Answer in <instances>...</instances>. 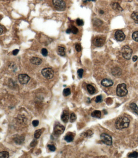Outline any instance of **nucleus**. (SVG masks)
Masks as SVG:
<instances>
[{
    "mask_svg": "<svg viewBox=\"0 0 138 158\" xmlns=\"http://www.w3.org/2000/svg\"><path fill=\"white\" fill-rule=\"evenodd\" d=\"M105 41V39L103 38L97 37L94 39L93 41V43L94 45L96 46L101 47L104 44Z\"/></svg>",
    "mask_w": 138,
    "mask_h": 158,
    "instance_id": "obj_9",
    "label": "nucleus"
},
{
    "mask_svg": "<svg viewBox=\"0 0 138 158\" xmlns=\"http://www.w3.org/2000/svg\"><path fill=\"white\" fill-rule=\"evenodd\" d=\"M91 116L93 118H100L101 117V112L98 110H95L92 113Z\"/></svg>",
    "mask_w": 138,
    "mask_h": 158,
    "instance_id": "obj_20",
    "label": "nucleus"
},
{
    "mask_svg": "<svg viewBox=\"0 0 138 158\" xmlns=\"http://www.w3.org/2000/svg\"><path fill=\"white\" fill-rule=\"evenodd\" d=\"M18 121H20V123H21L22 124H26L27 122V119L26 117L24 116V115H19L18 116Z\"/></svg>",
    "mask_w": 138,
    "mask_h": 158,
    "instance_id": "obj_23",
    "label": "nucleus"
},
{
    "mask_svg": "<svg viewBox=\"0 0 138 158\" xmlns=\"http://www.w3.org/2000/svg\"><path fill=\"white\" fill-rule=\"evenodd\" d=\"M138 59V57L135 55V56H134L133 57H132V60H133V62H136Z\"/></svg>",
    "mask_w": 138,
    "mask_h": 158,
    "instance_id": "obj_40",
    "label": "nucleus"
},
{
    "mask_svg": "<svg viewBox=\"0 0 138 158\" xmlns=\"http://www.w3.org/2000/svg\"><path fill=\"white\" fill-rule=\"evenodd\" d=\"M47 147L51 151L54 152L55 150H56V148L55 146V145H53V144H49L47 145Z\"/></svg>",
    "mask_w": 138,
    "mask_h": 158,
    "instance_id": "obj_33",
    "label": "nucleus"
},
{
    "mask_svg": "<svg viewBox=\"0 0 138 158\" xmlns=\"http://www.w3.org/2000/svg\"><path fill=\"white\" fill-rule=\"evenodd\" d=\"M18 78L20 83L22 85L27 84L30 80V77L27 75L23 74L19 75Z\"/></svg>",
    "mask_w": 138,
    "mask_h": 158,
    "instance_id": "obj_8",
    "label": "nucleus"
},
{
    "mask_svg": "<svg viewBox=\"0 0 138 158\" xmlns=\"http://www.w3.org/2000/svg\"><path fill=\"white\" fill-rule=\"evenodd\" d=\"M83 70L82 69H80L77 70V74L80 78H81L83 77Z\"/></svg>",
    "mask_w": 138,
    "mask_h": 158,
    "instance_id": "obj_32",
    "label": "nucleus"
},
{
    "mask_svg": "<svg viewBox=\"0 0 138 158\" xmlns=\"http://www.w3.org/2000/svg\"><path fill=\"white\" fill-rule=\"evenodd\" d=\"M77 119V116L74 113H72L70 115V122L73 123Z\"/></svg>",
    "mask_w": 138,
    "mask_h": 158,
    "instance_id": "obj_28",
    "label": "nucleus"
},
{
    "mask_svg": "<svg viewBox=\"0 0 138 158\" xmlns=\"http://www.w3.org/2000/svg\"><path fill=\"white\" fill-rule=\"evenodd\" d=\"M69 28L71 30V33H73V34H76L78 32V29L75 26H71Z\"/></svg>",
    "mask_w": 138,
    "mask_h": 158,
    "instance_id": "obj_29",
    "label": "nucleus"
},
{
    "mask_svg": "<svg viewBox=\"0 0 138 158\" xmlns=\"http://www.w3.org/2000/svg\"><path fill=\"white\" fill-rule=\"evenodd\" d=\"M30 62L32 63H33L35 65H40L41 64L42 61L40 58L36 57H33L30 59Z\"/></svg>",
    "mask_w": 138,
    "mask_h": 158,
    "instance_id": "obj_15",
    "label": "nucleus"
},
{
    "mask_svg": "<svg viewBox=\"0 0 138 158\" xmlns=\"http://www.w3.org/2000/svg\"><path fill=\"white\" fill-rule=\"evenodd\" d=\"M116 93L118 96L124 97L128 93L126 85L124 83L119 84L116 89Z\"/></svg>",
    "mask_w": 138,
    "mask_h": 158,
    "instance_id": "obj_2",
    "label": "nucleus"
},
{
    "mask_svg": "<svg viewBox=\"0 0 138 158\" xmlns=\"http://www.w3.org/2000/svg\"><path fill=\"white\" fill-rule=\"evenodd\" d=\"M0 34H2L3 31V29L2 26L1 25H0Z\"/></svg>",
    "mask_w": 138,
    "mask_h": 158,
    "instance_id": "obj_42",
    "label": "nucleus"
},
{
    "mask_svg": "<svg viewBox=\"0 0 138 158\" xmlns=\"http://www.w3.org/2000/svg\"><path fill=\"white\" fill-rule=\"evenodd\" d=\"M42 132L41 129L37 130L35 131L34 133V138L36 139H39L41 135Z\"/></svg>",
    "mask_w": 138,
    "mask_h": 158,
    "instance_id": "obj_24",
    "label": "nucleus"
},
{
    "mask_svg": "<svg viewBox=\"0 0 138 158\" xmlns=\"http://www.w3.org/2000/svg\"><path fill=\"white\" fill-rule=\"evenodd\" d=\"M57 53L61 56H64L65 55V48L63 47L59 46L58 48Z\"/></svg>",
    "mask_w": 138,
    "mask_h": 158,
    "instance_id": "obj_19",
    "label": "nucleus"
},
{
    "mask_svg": "<svg viewBox=\"0 0 138 158\" xmlns=\"http://www.w3.org/2000/svg\"><path fill=\"white\" fill-rule=\"evenodd\" d=\"M9 156V153L7 152L3 151L0 153V157L1 158H8Z\"/></svg>",
    "mask_w": 138,
    "mask_h": 158,
    "instance_id": "obj_25",
    "label": "nucleus"
},
{
    "mask_svg": "<svg viewBox=\"0 0 138 158\" xmlns=\"http://www.w3.org/2000/svg\"><path fill=\"white\" fill-rule=\"evenodd\" d=\"M132 38L134 41L138 42V31H136L133 33Z\"/></svg>",
    "mask_w": 138,
    "mask_h": 158,
    "instance_id": "obj_30",
    "label": "nucleus"
},
{
    "mask_svg": "<svg viewBox=\"0 0 138 158\" xmlns=\"http://www.w3.org/2000/svg\"><path fill=\"white\" fill-rule=\"evenodd\" d=\"M87 89L89 94L93 95L96 92V89L92 85L88 84L87 85Z\"/></svg>",
    "mask_w": 138,
    "mask_h": 158,
    "instance_id": "obj_18",
    "label": "nucleus"
},
{
    "mask_svg": "<svg viewBox=\"0 0 138 158\" xmlns=\"http://www.w3.org/2000/svg\"><path fill=\"white\" fill-rule=\"evenodd\" d=\"M128 158H137L138 157V153L136 151L133 152L128 155Z\"/></svg>",
    "mask_w": 138,
    "mask_h": 158,
    "instance_id": "obj_26",
    "label": "nucleus"
},
{
    "mask_svg": "<svg viewBox=\"0 0 138 158\" xmlns=\"http://www.w3.org/2000/svg\"><path fill=\"white\" fill-rule=\"evenodd\" d=\"M25 140V137L23 136H20L19 135H16V136L13 138V141L16 144L20 145L22 144Z\"/></svg>",
    "mask_w": 138,
    "mask_h": 158,
    "instance_id": "obj_13",
    "label": "nucleus"
},
{
    "mask_svg": "<svg viewBox=\"0 0 138 158\" xmlns=\"http://www.w3.org/2000/svg\"><path fill=\"white\" fill-rule=\"evenodd\" d=\"M71 94V91L70 89L68 88L64 89L63 92V94L64 96H67L68 95H70Z\"/></svg>",
    "mask_w": 138,
    "mask_h": 158,
    "instance_id": "obj_27",
    "label": "nucleus"
},
{
    "mask_svg": "<svg viewBox=\"0 0 138 158\" xmlns=\"http://www.w3.org/2000/svg\"><path fill=\"white\" fill-rule=\"evenodd\" d=\"M65 129V127L61 124H56L53 128V133L56 136H59L63 134Z\"/></svg>",
    "mask_w": 138,
    "mask_h": 158,
    "instance_id": "obj_7",
    "label": "nucleus"
},
{
    "mask_svg": "<svg viewBox=\"0 0 138 158\" xmlns=\"http://www.w3.org/2000/svg\"><path fill=\"white\" fill-rule=\"evenodd\" d=\"M130 122L129 119L126 117H120L117 118L115 121V126L119 130L127 128L129 126Z\"/></svg>",
    "mask_w": 138,
    "mask_h": 158,
    "instance_id": "obj_1",
    "label": "nucleus"
},
{
    "mask_svg": "<svg viewBox=\"0 0 138 158\" xmlns=\"http://www.w3.org/2000/svg\"><path fill=\"white\" fill-rule=\"evenodd\" d=\"M75 49L77 52H80L81 51V47L80 44H77L75 45Z\"/></svg>",
    "mask_w": 138,
    "mask_h": 158,
    "instance_id": "obj_37",
    "label": "nucleus"
},
{
    "mask_svg": "<svg viewBox=\"0 0 138 158\" xmlns=\"http://www.w3.org/2000/svg\"><path fill=\"white\" fill-rule=\"evenodd\" d=\"M115 38L117 40L121 42L124 40L126 36L122 31L118 30L115 33Z\"/></svg>",
    "mask_w": 138,
    "mask_h": 158,
    "instance_id": "obj_10",
    "label": "nucleus"
},
{
    "mask_svg": "<svg viewBox=\"0 0 138 158\" xmlns=\"http://www.w3.org/2000/svg\"><path fill=\"white\" fill-rule=\"evenodd\" d=\"M121 53L124 58L129 60L131 58L132 51L131 48L128 46H125L121 49Z\"/></svg>",
    "mask_w": 138,
    "mask_h": 158,
    "instance_id": "obj_3",
    "label": "nucleus"
},
{
    "mask_svg": "<svg viewBox=\"0 0 138 158\" xmlns=\"http://www.w3.org/2000/svg\"><path fill=\"white\" fill-rule=\"evenodd\" d=\"M76 23H77V25H78V26H83L84 24V22H83V21L82 20H81L80 19H77V20H76Z\"/></svg>",
    "mask_w": 138,
    "mask_h": 158,
    "instance_id": "obj_35",
    "label": "nucleus"
},
{
    "mask_svg": "<svg viewBox=\"0 0 138 158\" xmlns=\"http://www.w3.org/2000/svg\"><path fill=\"white\" fill-rule=\"evenodd\" d=\"M131 18L136 23L138 24V11L133 12L132 14Z\"/></svg>",
    "mask_w": 138,
    "mask_h": 158,
    "instance_id": "obj_22",
    "label": "nucleus"
},
{
    "mask_svg": "<svg viewBox=\"0 0 138 158\" xmlns=\"http://www.w3.org/2000/svg\"><path fill=\"white\" fill-rule=\"evenodd\" d=\"M37 140L34 139L30 144V146L31 147L35 146L37 144Z\"/></svg>",
    "mask_w": 138,
    "mask_h": 158,
    "instance_id": "obj_36",
    "label": "nucleus"
},
{
    "mask_svg": "<svg viewBox=\"0 0 138 158\" xmlns=\"http://www.w3.org/2000/svg\"><path fill=\"white\" fill-rule=\"evenodd\" d=\"M101 85L105 87L112 86L113 85V81L110 79L108 78H104L101 81Z\"/></svg>",
    "mask_w": 138,
    "mask_h": 158,
    "instance_id": "obj_11",
    "label": "nucleus"
},
{
    "mask_svg": "<svg viewBox=\"0 0 138 158\" xmlns=\"http://www.w3.org/2000/svg\"><path fill=\"white\" fill-rule=\"evenodd\" d=\"M41 74L45 78L50 79L53 77L54 71L52 68H44L42 70Z\"/></svg>",
    "mask_w": 138,
    "mask_h": 158,
    "instance_id": "obj_5",
    "label": "nucleus"
},
{
    "mask_svg": "<svg viewBox=\"0 0 138 158\" xmlns=\"http://www.w3.org/2000/svg\"><path fill=\"white\" fill-rule=\"evenodd\" d=\"M66 33L68 34H69L70 33H71V30L70 28H69V29H67V31H66Z\"/></svg>",
    "mask_w": 138,
    "mask_h": 158,
    "instance_id": "obj_41",
    "label": "nucleus"
},
{
    "mask_svg": "<svg viewBox=\"0 0 138 158\" xmlns=\"http://www.w3.org/2000/svg\"><path fill=\"white\" fill-rule=\"evenodd\" d=\"M74 139V135L72 133H67L64 137V140L67 142H71L73 141Z\"/></svg>",
    "mask_w": 138,
    "mask_h": 158,
    "instance_id": "obj_16",
    "label": "nucleus"
},
{
    "mask_svg": "<svg viewBox=\"0 0 138 158\" xmlns=\"http://www.w3.org/2000/svg\"><path fill=\"white\" fill-rule=\"evenodd\" d=\"M32 124L34 127H37L39 124V121L38 120H34L32 122Z\"/></svg>",
    "mask_w": 138,
    "mask_h": 158,
    "instance_id": "obj_38",
    "label": "nucleus"
},
{
    "mask_svg": "<svg viewBox=\"0 0 138 158\" xmlns=\"http://www.w3.org/2000/svg\"><path fill=\"white\" fill-rule=\"evenodd\" d=\"M111 7L114 10L117 11V12H120V11H122V8L120 7V6L119 5V4L117 3H113L111 5Z\"/></svg>",
    "mask_w": 138,
    "mask_h": 158,
    "instance_id": "obj_17",
    "label": "nucleus"
},
{
    "mask_svg": "<svg viewBox=\"0 0 138 158\" xmlns=\"http://www.w3.org/2000/svg\"><path fill=\"white\" fill-rule=\"evenodd\" d=\"M102 101H103V97H102V95H98L96 97V99H95V102H96L98 103V102H101Z\"/></svg>",
    "mask_w": 138,
    "mask_h": 158,
    "instance_id": "obj_31",
    "label": "nucleus"
},
{
    "mask_svg": "<svg viewBox=\"0 0 138 158\" xmlns=\"http://www.w3.org/2000/svg\"><path fill=\"white\" fill-rule=\"evenodd\" d=\"M41 53L42 55L44 56H47L48 54V51H47V49L45 48H43L41 50Z\"/></svg>",
    "mask_w": 138,
    "mask_h": 158,
    "instance_id": "obj_34",
    "label": "nucleus"
},
{
    "mask_svg": "<svg viewBox=\"0 0 138 158\" xmlns=\"http://www.w3.org/2000/svg\"><path fill=\"white\" fill-rule=\"evenodd\" d=\"M52 3L57 10L64 11L66 8V4L63 0H53Z\"/></svg>",
    "mask_w": 138,
    "mask_h": 158,
    "instance_id": "obj_4",
    "label": "nucleus"
},
{
    "mask_svg": "<svg viewBox=\"0 0 138 158\" xmlns=\"http://www.w3.org/2000/svg\"><path fill=\"white\" fill-rule=\"evenodd\" d=\"M19 52V50L18 49H15V50H13V51L12 54H13V55H16L18 54Z\"/></svg>",
    "mask_w": 138,
    "mask_h": 158,
    "instance_id": "obj_39",
    "label": "nucleus"
},
{
    "mask_svg": "<svg viewBox=\"0 0 138 158\" xmlns=\"http://www.w3.org/2000/svg\"><path fill=\"white\" fill-rule=\"evenodd\" d=\"M93 134H94V133L92 131L88 130H87V131L83 132L82 133H81L80 135L83 137L88 138L92 137V136Z\"/></svg>",
    "mask_w": 138,
    "mask_h": 158,
    "instance_id": "obj_14",
    "label": "nucleus"
},
{
    "mask_svg": "<svg viewBox=\"0 0 138 158\" xmlns=\"http://www.w3.org/2000/svg\"><path fill=\"white\" fill-rule=\"evenodd\" d=\"M101 141L104 144L107 145H111L112 144V139L111 136L106 134L103 133L100 135Z\"/></svg>",
    "mask_w": 138,
    "mask_h": 158,
    "instance_id": "obj_6",
    "label": "nucleus"
},
{
    "mask_svg": "<svg viewBox=\"0 0 138 158\" xmlns=\"http://www.w3.org/2000/svg\"><path fill=\"white\" fill-rule=\"evenodd\" d=\"M61 119L62 121L64 123H67L69 119V112L66 110H64L63 111L62 114Z\"/></svg>",
    "mask_w": 138,
    "mask_h": 158,
    "instance_id": "obj_12",
    "label": "nucleus"
},
{
    "mask_svg": "<svg viewBox=\"0 0 138 158\" xmlns=\"http://www.w3.org/2000/svg\"><path fill=\"white\" fill-rule=\"evenodd\" d=\"M130 107L135 114L138 115V107L137 105L134 102L131 103L130 105Z\"/></svg>",
    "mask_w": 138,
    "mask_h": 158,
    "instance_id": "obj_21",
    "label": "nucleus"
},
{
    "mask_svg": "<svg viewBox=\"0 0 138 158\" xmlns=\"http://www.w3.org/2000/svg\"><path fill=\"white\" fill-rule=\"evenodd\" d=\"M87 1H95L96 0H86Z\"/></svg>",
    "mask_w": 138,
    "mask_h": 158,
    "instance_id": "obj_43",
    "label": "nucleus"
}]
</instances>
